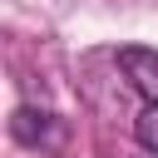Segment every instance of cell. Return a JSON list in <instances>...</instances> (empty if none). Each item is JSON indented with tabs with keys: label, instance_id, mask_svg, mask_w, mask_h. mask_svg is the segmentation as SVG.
<instances>
[{
	"label": "cell",
	"instance_id": "2",
	"mask_svg": "<svg viewBox=\"0 0 158 158\" xmlns=\"http://www.w3.org/2000/svg\"><path fill=\"white\" fill-rule=\"evenodd\" d=\"M118 64H123L128 84H133V89H138L148 104H158V49L128 44V49H118Z\"/></svg>",
	"mask_w": 158,
	"mask_h": 158
},
{
	"label": "cell",
	"instance_id": "3",
	"mask_svg": "<svg viewBox=\"0 0 158 158\" xmlns=\"http://www.w3.org/2000/svg\"><path fill=\"white\" fill-rule=\"evenodd\" d=\"M133 138H138V143H143V148L158 158V104H148V109L138 114V123H133Z\"/></svg>",
	"mask_w": 158,
	"mask_h": 158
},
{
	"label": "cell",
	"instance_id": "1",
	"mask_svg": "<svg viewBox=\"0 0 158 158\" xmlns=\"http://www.w3.org/2000/svg\"><path fill=\"white\" fill-rule=\"evenodd\" d=\"M10 138L40 153H54L64 143V118H54L49 109H15L10 114Z\"/></svg>",
	"mask_w": 158,
	"mask_h": 158
}]
</instances>
